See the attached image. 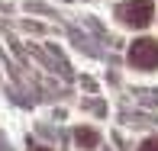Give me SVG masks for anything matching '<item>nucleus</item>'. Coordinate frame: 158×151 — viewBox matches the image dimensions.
Segmentation results:
<instances>
[{
	"mask_svg": "<svg viewBox=\"0 0 158 151\" xmlns=\"http://www.w3.org/2000/svg\"><path fill=\"white\" fill-rule=\"evenodd\" d=\"M155 16V3L152 0H126L119 6V19L129 26H148V19Z\"/></svg>",
	"mask_w": 158,
	"mask_h": 151,
	"instance_id": "obj_2",
	"label": "nucleus"
},
{
	"mask_svg": "<svg viewBox=\"0 0 158 151\" xmlns=\"http://www.w3.org/2000/svg\"><path fill=\"white\" fill-rule=\"evenodd\" d=\"M32 151H48V148H39V145H32Z\"/></svg>",
	"mask_w": 158,
	"mask_h": 151,
	"instance_id": "obj_5",
	"label": "nucleus"
},
{
	"mask_svg": "<svg viewBox=\"0 0 158 151\" xmlns=\"http://www.w3.org/2000/svg\"><path fill=\"white\" fill-rule=\"evenodd\" d=\"M129 61H132L139 71L158 68V42H155V39H139V42H132V48H129Z\"/></svg>",
	"mask_w": 158,
	"mask_h": 151,
	"instance_id": "obj_1",
	"label": "nucleus"
},
{
	"mask_svg": "<svg viewBox=\"0 0 158 151\" xmlns=\"http://www.w3.org/2000/svg\"><path fill=\"white\" fill-rule=\"evenodd\" d=\"M139 151H158V138H148V141H145V145H142Z\"/></svg>",
	"mask_w": 158,
	"mask_h": 151,
	"instance_id": "obj_4",
	"label": "nucleus"
},
{
	"mask_svg": "<svg viewBox=\"0 0 158 151\" xmlns=\"http://www.w3.org/2000/svg\"><path fill=\"white\" fill-rule=\"evenodd\" d=\"M74 138H77V145H81V148H94L97 145V132H94V129H87V125H81V129H74Z\"/></svg>",
	"mask_w": 158,
	"mask_h": 151,
	"instance_id": "obj_3",
	"label": "nucleus"
}]
</instances>
